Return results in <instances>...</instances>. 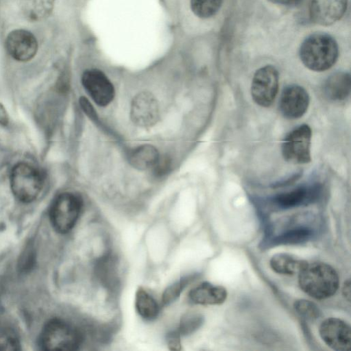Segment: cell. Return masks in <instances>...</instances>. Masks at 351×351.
<instances>
[{"mask_svg": "<svg viewBox=\"0 0 351 351\" xmlns=\"http://www.w3.org/2000/svg\"><path fill=\"white\" fill-rule=\"evenodd\" d=\"M169 167L170 164L169 160L167 158H161L160 157L153 168L156 175L162 176L168 171Z\"/></svg>", "mask_w": 351, "mask_h": 351, "instance_id": "cell-28", "label": "cell"}, {"mask_svg": "<svg viewBox=\"0 0 351 351\" xmlns=\"http://www.w3.org/2000/svg\"><path fill=\"white\" fill-rule=\"evenodd\" d=\"M135 306L140 316L146 320L154 319L159 313L155 299L142 287L136 292Z\"/></svg>", "mask_w": 351, "mask_h": 351, "instance_id": "cell-19", "label": "cell"}, {"mask_svg": "<svg viewBox=\"0 0 351 351\" xmlns=\"http://www.w3.org/2000/svg\"><path fill=\"white\" fill-rule=\"evenodd\" d=\"M295 311L302 317L314 321L321 316V311L316 304L305 299H300L293 304Z\"/></svg>", "mask_w": 351, "mask_h": 351, "instance_id": "cell-24", "label": "cell"}, {"mask_svg": "<svg viewBox=\"0 0 351 351\" xmlns=\"http://www.w3.org/2000/svg\"><path fill=\"white\" fill-rule=\"evenodd\" d=\"M269 1L286 6H295L300 3L302 0H269Z\"/></svg>", "mask_w": 351, "mask_h": 351, "instance_id": "cell-29", "label": "cell"}, {"mask_svg": "<svg viewBox=\"0 0 351 351\" xmlns=\"http://www.w3.org/2000/svg\"><path fill=\"white\" fill-rule=\"evenodd\" d=\"M43 186V176L36 168L26 162L14 166L10 173V187L20 202L29 203L37 198Z\"/></svg>", "mask_w": 351, "mask_h": 351, "instance_id": "cell-4", "label": "cell"}, {"mask_svg": "<svg viewBox=\"0 0 351 351\" xmlns=\"http://www.w3.org/2000/svg\"><path fill=\"white\" fill-rule=\"evenodd\" d=\"M167 342L170 350H181L180 334L178 330L171 331L167 334Z\"/></svg>", "mask_w": 351, "mask_h": 351, "instance_id": "cell-27", "label": "cell"}, {"mask_svg": "<svg viewBox=\"0 0 351 351\" xmlns=\"http://www.w3.org/2000/svg\"><path fill=\"white\" fill-rule=\"evenodd\" d=\"M309 101V95L302 86L291 84L286 86L281 93L279 109L285 117L296 119L306 113Z\"/></svg>", "mask_w": 351, "mask_h": 351, "instance_id": "cell-10", "label": "cell"}, {"mask_svg": "<svg viewBox=\"0 0 351 351\" xmlns=\"http://www.w3.org/2000/svg\"><path fill=\"white\" fill-rule=\"evenodd\" d=\"M318 184L303 185L289 191L279 193L271 199L273 204L282 209L306 205L316 201L321 194Z\"/></svg>", "mask_w": 351, "mask_h": 351, "instance_id": "cell-12", "label": "cell"}, {"mask_svg": "<svg viewBox=\"0 0 351 351\" xmlns=\"http://www.w3.org/2000/svg\"><path fill=\"white\" fill-rule=\"evenodd\" d=\"M114 261L111 256H107L101 258L97 265L98 275L102 282L112 286L114 283L116 271Z\"/></svg>", "mask_w": 351, "mask_h": 351, "instance_id": "cell-25", "label": "cell"}, {"mask_svg": "<svg viewBox=\"0 0 351 351\" xmlns=\"http://www.w3.org/2000/svg\"><path fill=\"white\" fill-rule=\"evenodd\" d=\"M313 230L307 227H297L288 230L274 237L272 245H297L307 242L313 237Z\"/></svg>", "mask_w": 351, "mask_h": 351, "instance_id": "cell-20", "label": "cell"}, {"mask_svg": "<svg viewBox=\"0 0 351 351\" xmlns=\"http://www.w3.org/2000/svg\"><path fill=\"white\" fill-rule=\"evenodd\" d=\"M131 118L136 125L143 128L156 123L158 106L151 93L143 92L136 95L132 102Z\"/></svg>", "mask_w": 351, "mask_h": 351, "instance_id": "cell-14", "label": "cell"}, {"mask_svg": "<svg viewBox=\"0 0 351 351\" xmlns=\"http://www.w3.org/2000/svg\"><path fill=\"white\" fill-rule=\"evenodd\" d=\"M82 83L92 99L100 106H106L114 97L112 84L99 70L88 69L82 76Z\"/></svg>", "mask_w": 351, "mask_h": 351, "instance_id": "cell-9", "label": "cell"}, {"mask_svg": "<svg viewBox=\"0 0 351 351\" xmlns=\"http://www.w3.org/2000/svg\"><path fill=\"white\" fill-rule=\"evenodd\" d=\"M342 293L343 296L350 301V281L349 279L344 282V284L342 287Z\"/></svg>", "mask_w": 351, "mask_h": 351, "instance_id": "cell-31", "label": "cell"}, {"mask_svg": "<svg viewBox=\"0 0 351 351\" xmlns=\"http://www.w3.org/2000/svg\"><path fill=\"white\" fill-rule=\"evenodd\" d=\"M9 117L5 107L0 104V125L5 126L8 125Z\"/></svg>", "mask_w": 351, "mask_h": 351, "instance_id": "cell-30", "label": "cell"}, {"mask_svg": "<svg viewBox=\"0 0 351 351\" xmlns=\"http://www.w3.org/2000/svg\"><path fill=\"white\" fill-rule=\"evenodd\" d=\"M20 346L18 335L12 329H0V350H19Z\"/></svg>", "mask_w": 351, "mask_h": 351, "instance_id": "cell-26", "label": "cell"}, {"mask_svg": "<svg viewBox=\"0 0 351 351\" xmlns=\"http://www.w3.org/2000/svg\"><path fill=\"white\" fill-rule=\"evenodd\" d=\"M82 207V199L76 194L66 192L57 196L49 210V219L54 230L61 234L71 231L79 218Z\"/></svg>", "mask_w": 351, "mask_h": 351, "instance_id": "cell-5", "label": "cell"}, {"mask_svg": "<svg viewBox=\"0 0 351 351\" xmlns=\"http://www.w3.org/2000/svg\"><path fill=\"white\" fill-rule=\"evenodd\" d=\"M348 0H312L310 7L311 20L321 25H330L346 12Z\"/></svg>", "mask_w": 351, "mask_h": 351, "instance_id": "cell-13", "label": "cell"}, {"mask_svg": "<svg viewBox=\"0 0 351 351\" xmlns=\"http://www.w3.org/2000/svg\"><path fill=\"white\" fill-rule=\"evenodd\" d=\"M308 262L287 253L274 255L269 261L271 268L277 274L292 276L302 270Z\"/></svg>", "mask_w": 351, "mask_h": 351, "instance_id": "cell-17", "label": "cell"}, {"mask_svg": "<svg viewBox=\"0 0 351 351\" xmlns=\"http://www.w3.org/2000/svg\"><path fill=\"white\" fill-rule=\"evenodd\" d=\"M222 3L223 0H191V8L197 16L206 19L215 15Z\"/></svg>", "mask_w": 351, "mask_h": 351, "instance_id": "cell-21", "label": "cell"}, {"mask_svg": "<svg viewBox=\"0 0 351 351\" xmlns=\"http://www.w3.org/2000/svg\"><path fill=\"white\" fill-rule=\"evenodd\" d=\"M311 129L301 125L291 131L282 143V154L285 160L293 164H305L311 161Z\"/></svg>", "mask_w": 351, "mask_h": 351, "instance_id": "cell-6", "label": "cell"}, {"mask_svg": "<svg viewBox=\"0 0 351 351\" xmlns=\"http://www.w3.org/2000/svg\"><path fill=\"white\" fill-rule=\"evenodd\" d=\"M160 158L157 149L152 145H140L129 154V161L136 169L145 170L154 167Z\"/></svg>", "mask_w": 351, "mask_h": 351, "instance_id": "cell-18", "label": "cell"}, {"mask_svg": "<svg viewBox=\"0 0 351 351\" xmlns=\"http://www.w3.org/2000/svg\"><path fill=\"white\" fill-rule=\"evenodd\" d=\"M204 323V317L198 313H187L180 319L178 331L180 335L186 336L193 333Z\"/></svg>", "mask_w": 351, "mask_h": 351, "instance_id": "cell-23", "label": "cell"}, {"mask_svg": "<svg viewBox=\"0 0 351 351\" xmlns=\"http://www.w3.org/2000/svg\"><path fill=\"white\" fill-rule=\"evenodd\" d=\"M338 45L330 35L314 33L306 38L300 45L299 55L304 65L314 71L330 69L338 58Z\"/></svg>", "mask_w": 351, "mask_h": 351, "instance_id": "cell-2", "label": "cell"}, {"mask_svg": "<svg viewBox=\"0 0 351 351\" xmlns=\"http://www.w3.org/2000/svg\"><path fill=\"white\" fill-rule=\"evenodd\" d=\"M82 341L80 331L68 322L54 319L46 324L39 338L45 350H76Z\"/></svg>", "mask_w": 351, "mask_h": 351, "instance_id": "cell-3", "label": "cell"}, {"mask_svg": "<svg viewBox=\"0 0 351 351\" xmlns=\"http://www.w3.org/2000/svg\"><path fill=\"white\" fill-rule=\"evenodd\" d=\"M194 279V275L184 276L169 285L164 291L162 297L163 305H169L176 301L184 288Z\"/></svg>", "mask_w": 351, "mask_h": 351, "instance_id": "cell-22", "label": "cell"}, {"mask_svg": "<svg viewBox=\"0 0 351 351\" xmlns=\"http://www.w3.org/2000/svg\"><path fill=\"white\" fill-rule=\"evenodd\" d=\"M279 75L272 65L258 69L254 75L251 95L256 104L262 107L270 106L278 93Z\"/></svg>", "mask_w": 351, "mask_h": 351, "instance_id": "cell-7", "label": "cell"}, {"mask_svg": "<svg viewBox=\"0 0 351 351\" xmlns=\"http://www.w3.org/2000/svg\"><path fill=\"white\" fill-rule=\"evenodd\" d=\"M301 289L317 300L332 296L339 289V278L336 270L322 262L307 263L298 273Z\"/></svg>", "mask_w": 351, "mask_h": 351, "instance_id": "cell-1", "label": "cell"}, {"mask_svg": "<svg viewBox=\"0 0 351 351\" xmlns=\"http://www.w3.org/2000/svg\"><path fill=\"white\" fill-rule=\"evenodd\" d=\"M5 44L8 53L21 62L30 60L38 51L36 37L25 29H15L10 32Z\"/></svg>", "mask_w": 351, "mask_h": 351, "instance_id": "cell-11", "label": "cell"}, {"mask_svg": "<svg viewBox=\"0 0 351 351\" xmlns=\"http://www.w3.org/2000/svg\"><path fill=\"white\" fill-rule=\"evenodd\" d=\"M228 296L225 287L204 282L193 288L189 293V300L200 305H218L223 303Z\"/></svg>", "mask_w": 351, "mask_h": 351, "instance_id": "cell-15", "label": "cell"}, {"mask_svg": "<svg viewBox=\"0 0 351 351\" xmlns=\"http://www.w3.org/2000/svg\"><path fill=\"white\" fill-rule=\"evenodd\" d=\"M351 78L348 73L337 72L330 75L324 84V93L331 101L345 100L350 93Z\"/></svg>", "mask_w": 351, "mask_h": 351, "instance_id": "cell-16", "label": "cell"}, {"mask_svg": "<svg viewBox=\"0 0 351 351\" xmlns=\"http://www.w3.org/2000/svg\"><path fill=\"white\" fill-rule=\"evenodd\" d=\"M324 343L335 351H349L351 348V330L345 321L329 317L323 321L319 329Z\"/></svg>", "mask_w": 351, "mask_h": 351, "instance_id": "cell-8", "label": "cell"}]
</instances>
